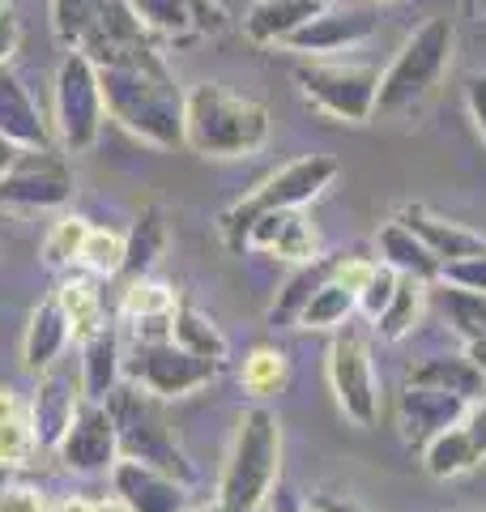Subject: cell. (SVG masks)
<instances>
[{
  "instance_id": "obj_1",
  "label": "cell",
  "mask_w": 486,
  "mask_h": 512,
  "mask_svg": "<svg viewBox=\"0 0 486 512\" xmlns=\"http://www.w3.org/2000/svg\"><path fill=\"white\" fill-rule=\"evenodd\" d=\"M99 86L107 103V120H116L124 133L154 150L184 146V99L188 94L175 86L167 60L158 56L154 43L137 52L99 60Z\"/></svg>"
},
{
  "instance_id": "obj_2",
  "label": "cell",
  "mask_w": 486,
  "mask_h": 512,
  "mask_svg": "<svg viewBox=\"0 0 486 512\" xmlns=\"http://www.w3.org/2000/svg\"><path fill=\"white\" fill-rule=\"evenodd\" d=\"M282 483V419L269 406H248L235 423L214 500L222 512H261Z\"/></svg>"
},
{
  "instance_id": "obj_3",
  "label": "cell",
  "mask_w": 486,
  "mask_h": 512,
  "mask_svg": "<svg viewBox=\"0 0 486 512\" xmlns=\"http://www.w3.org/2000/svg\"><path fill=\"white\" fill-rule=\"evenodd\" d=\"M269 141V111L256 99L205 82L184 99V146L201 158H248Z\"/></svg>"
},
{
  "instance_id": "obj_4",
  "label": "cell",
  "mask_w": 486,
  "mask_h": 512,
  "mask_svg": "<svg viewBox=\"0 0 486 512\" xmlns=\"http://www.w3.org/2000/svg\"><path fill=\"white\" fill-rule=\"evenodd\" d=\"M452 47H457V30L452 18H427L401 43V52L393 64L380 73V94H376V116L384 120H410L418 116L440 90L448 64H452Z\"/></svg>"
},
{
  "instance_id": "obj_5",
  "label": "cell",
  "mask_w": 486,
  "mask_h": 512,
  "mask_svg": "<svg viewBox=\"0 0 486 512\" xmlns=\"http://www.w3.org/2000/svg\"><path fill=\"white\" fill-rule=\"evenodd\" d=\"M337 180V163L329 154H303V158H290L273 175H265L248 197H239L235 205H226L218 214V231L226 239L231 252L248 248V227L256 214H269V210H303L312 205L324 188Z\"/></svg>"
},
{
  "instance_id": "obj_6",
  "label": "cell",
  "mask_w": 486,
  "mask_h": 512,
  "mask_svg": "<svg viewBox=\"0 0 486 512\" xmlns=\"http://www.w3.org/2000/svg\"><path fill=\"white\" fill-rule=\"evenodd\" d=\"M107 410L116 419V436H120V457H133V461H145L154 470H167L175 478L192 483L197 470L188 466L180 440L175 431L167 427V414H162V397L145 393L141 384H116V393L107 397Z\"/></svg>"
},
{
  "instance_id": "obj_7",
  "label": "cell",
  "mask_w": 486,
  "mask_h": 512,
  "mask_svg": "<svg viewBox=\"0 0 486 512\" xmlns=\"http://www.w3.org/2000/svg\"><path fill=\"white\" fill-rule=\"evenodd\" d=\"M107 124V103L99 86V64L86 52H64L52 90V128L64 154H86Z\"/></svg>"
},
{
  "instance_id": "obj_8",
  "label": "cell",
  "mask_w": 486,
  "mask_h": 512,
  "mask_svg": "<svg viewBox=\"0 0 486 512\" xmlns=\"http://www.w3.org/2000/svg\"><path fill=\"white\" fill-rule=\"evenodd\" d=\"M295 82L303 99L329 120L342 124H367L376 120V94H380V69L359 60H303L295 69Z\"/></svg>"
},
{
  "instance_id": "obj_9",
  "label": "cell",
  "mask_w": 486,
  "mask_h": 512,
  "mask_svg": "<svg viewBox=\"0 0 486 512\" xmlns=\"http://www.w3.org/2000/svg\"><path fill=\"white\" fill-rule=\"evenodd\" d=\"M124 376L141 384L145 393L162 397V402H175V397H188L214 384L222 376V363L201 359L192 350L175 346L171 333L167 338H133L124 346Z\"/></svg>"
},
{
  "instance_id": "obj_10",
  "label": "cell",
  "mask_w": 486,
  "mask_h": 512,
  "mask_svg": "<svg viewBox=\"0 0 486 512\" xmlns=\"http://www.w3.org/2000/svg\"><path fill=\"white\" fill-rule=\"evenodd\" d=\"M73 167L64 150H18V158L9 163V171L0 175V210H64L73 201Z\"/></svg>"
},
{
  "instance_id": "obj_11",
  "label": "cell",
  "mask_w": 486,
  "mask_h": 512,
  "mask_svg": "<svg viewBox=\"0 0 486 512\" xmlns=\"http://www.w3.org/2000/svg\"><path fill=\"white\" fill-rule=\"evenodd\" d=\"M329 384L342 414L354 427H371L380 419V380L371 363V346L354 325H342L329 346Z\"/></svg>"
},
{
  "instance_id": "obj_12",
  "label": "cell",
  "mask_w": 486,
  "mask_h": 512,
  "mask_svg": "<svg viewBox=\"0 0 486 512\" xmlns=\"http://www.w3.org/2000/svg\"><path fill=\"white\" fill-rule=\"evenodd\" d=\"M56 457L73 474H111V466L120 461V436H116V419H111L107 402L77 406L69 431L56 444Z\"/></svg>"
},
{
  "instance_id": "obj_13",
  "label": "cell",
  "mask_w": 486,
  "mask_h": 512,
  "mask_svg": "<svg viewBox=\"0 0 486 512\" xmlns=\"http://www.w3.org/2000/svg\"><path fill=\"white\" fill-rule=\"evenodd\" d=\"M128 5L145 35L167 43H197L226 26V9L218 0H128Z\"/></svg>"
},
{
  "instance_id": "obj_14",
  "label": "cell",
  "mask_w": 486,
  "mask_h": 512,
  "mask_svg": "<svg viewBox=\"0 0 486 512\" xmlns=\"http://www.w3.org/2000/svg\"><path fill=\"white\" fill-rule=\"evenodd\" d=\"M107 478H111V491L128 504V512H184L192 504L184 478L154 470L133 457H120Z\"/></svg>"
},
{
  "instance_id": "obj_15",
  "label": "cell",
  "mask_w": 486,
  "mask_h": 512,
  "mask_svg": "<svg viewBox=\"0 0 486 512\" xmlns=\"http://www.w3.org/2000/svg\"><path fill=\"white\" fill-rule=\"evenodd\" d=\"M465 410H469V402H465L461 393L435 389V384H414V380H405V389H401V397H397L401 436H405V444H418V448H423L431 436H440L444 427L461 423Z\"/></svg>"
},
{
  "instance_id": "obj_16",
  "label": "cell",
  "mask_w": 486,
  "mask_h": 512,
  "mask_svg": "<svg viewBox=\"0 0 486 512\" xmlns=\"http://www.w3.org/2000/svg\"><path fill=\"white\" fill-rule=\"evenodd\" d=\"M376 35V18L363 9H329L324 5L320 13L307 26H299L282 47L295 52L303 60H316V56H333V52H346V47L363 43Z\"/></svg>"
},
{
  "instance_id": "obj_17",
  "label": "cell",
  "mask_w": 486,
  "mask_h": 512,
  "mask_svg": "<svg viewBox=\"0 0 486 512\" xmlns=\"http://www.w3.org/2000/svg\"><path fill=\"white\" fill-rule=\"evenodd\" d=\"M86 402L81 397V380L69 376L64 367H47V372H39V389H35V402H30V423H35V436H39V448H52L56 453V444L60 436L69 431L73 423V414L77 406Z\"/></svg>"
},
{
  "instance_id": "obj_18",
  "label": "cell",
  "mask_w": 486,
  "mask_h": 512,
  "mask_svg": "<svg viewBox=\"0 0 486 512\" xmlns=\"http://www.w3.org/2000/svg\"><path fill=\"white\" fill-rule=\"evenodd\" d=\"M248 248L278 256V261L303 265V261H312V256H320V239H316V227L307 222L303 210H269V214L252 218Z\"/></svg>"
},
{
  "instance_id": "obj_19",
  "label": "cell",
  "mask_w": 486,
  "mask_h": 512,
  "mask_svg": "<svg viewBox=\"0 0 486 512\" xmlns=\"http://www.w3.org/2000/svg\"><path fill=\"white\" fill-rule=\"evenodd\" d=\"M0 137L13 141L18 150H47V146H56L52 120L43 116L39 103L30 99V90L9 69H0Z\"/></svg>"
},
{
  "instance_id": "obj_20",
  "label": "cell",
  "mask_w": 486,
  "mask_h": 512,
  "mask_svg": "<svg viewBox=\"0 0 486 512\" xmlns=\"http://www.w3.org/2000/svg\"><path fill=\"white\" fill-rule=\"evenodd\" d=\"M120 376H124V338L116 325H103L90 338H81L77 380H81V397L86 402H107L116 393Z\"/></svg>"
},
{
  "instance_id": "obj_21",
  "label": "cell",
  "mask_w": 486,
  "mask_h": 512,
  "mask_svg": "<svg viewBox=\"0 0 486 512\" xmlns=\"http://www.w3.org/2000/svg\"><path fill=\"white\" fill-rule=\"evenodd\" d=\"M180 308V299L167 282L158 278H128L124 295H120V320L133 325V338H167L171 333V316Z\"/></svg>"
},
{
  "instance_id": "obj_22",
  "label": "cell",
  "mask_w": 486,
  "mask_h": 512,
  "mask_svg": "<svg viewBox=\"0 0 486 512\" xmlns=\"http://www.w3.org/2000/svg\"><path fill=\"white\" fill-rule=\"evenodd\" d=\"M346 265H350V252H320V256H312V261H303L295 274L282 282L278 299L269 303V325H295L303 303L312 299L329 278H342Z\"/></svg>"
},
{
  "instance_id": "obj_23",
  "label": "cell",
  "mask_w": 486,
  "mask_h": 512,
  "mask_svg": "<svg viewBox=\"0 0 486 512\" xmlns=\"http://www.w3.org/2000/svg\"><path fill=\"white\" fill-rule=\"evenodd\" d=\"M397 218H401L418 239H423V244H427L435 256H440V265L461 261V256H474V252L486 248V235L469 231L465 222H452V218H444V214L427 210V205H405Z\"/></svg>"
},
{
  "instance_id": "obj_24",
  "label": "cell",
  "mask_w": 486,
  "mask_h": 512,
  "mask_svg": "<svg viewBox=\"0 0 486 512\" xmlns=\"http://www.w3.org/2000/svg\"><path fill=\"white\" fill-rule=\"evenodd\" d=\"M69 342H73V325H69V316H64V308H60V299L56 295L43 299L26 320V338H22L26 372L39 376V372H47V367H56Z\"/></svg>"
},
{
  "instance_id": "obj_25",
  "label": "cell",
  "mask_w": 486,
  "mask_h": 512,
  "mask_svg": "<svg viewBox=\"0 0 486 512\" xmlns=\"http://www.w3.org/2000/svg\"><path fill=\"white\" fill-rule=\"evenodd\" d=\"M329 0H256L243 13V35L261 47H282L299 26H307Z\"/></svg>"
},
{
  "instance_id": "obj_26",
  "label": "cell",
  "mask_w": 486,
  "mask_h": 512,
  "mask_svg": "<svg viewBox=\"0 0 486 512\" xmlns=\"http://www.w3.org/2000/svg\"><path fill=\"white\" fill-rule=\"evenodd\" d=\"M376 252L388 269H397L401 278H423V282H440V256H435L423 239H418L401 218H388L380 235H376Z\"/></svg>"
},
{
  "instance_id": "obj_27",
  "label": "cell",
  "mask_w": 486,
  "mask_h": 512,
  "mask_svg": "<svg viewBox=\"0 0 486 512\" xmlns=\"http://www.w3.org/2000/svg\"><path fill=\"white\" fill-rule=\"evenodd\" d=\"M405 380L414 384H435V389H448V393H461L465 402H478L486 393V372L461 350V355H431V359H418L405 367Z\"/></svg>"
},
{
  "instance_id": "obj_28",
  "label": "cell",
  "mask_w": 486,
  "mask_h": 512,
  "mask_svg": "<svg viewBox=\"0 0 486 512\" xmlns=\"http://www.w3.org/2000/svg\"><path fill=\"white\" fill-rule=\"evenodd\" d=\"M56 299H60V308L64 316H69V325H73V338H90L94 329H103L111 325L107 320V299L99 291V282H94L90 274H64V282L56 286Z\"/></svg>"
},
{
  "instance_id": "obj_29",
  "label": "cell",
  "mask_w": 486,
  "mask_h": 512,
  "mask_svg": "<svg viewBox=\"0 0 486 512\" xmlns=\"http://www.w3.org/2000/svg\"><path fill=\"white\" fill-rule=\"evenodd\" d=\"M162 248H167V222H162L158 205H145V210L133 218V227L124 235V278H145L158 265Z\"/></svg>"
},
{
  "instance_id": "obj_30",
  "label": "cell",
  "mask_w": 486,
  "mask_h": 512,
  "mask_svg": "<svg viewBox=\"0 0 486 512\" xmlns=\"http://www.w3.org/2000/svg\"><path fill=\"white\" fill-rule=\"evenodd\" d=\"M171 342L192 350V355L201 359H214V363H226V355H231V342H226V333L218 329V320L192 308V303H180L171 316Z\"/></svg>"
},
{
  "instance_id": "obj_31",
  "label": "cell",
  "mask_w": 486,
  "mask_h": 512,
  "mask_svg": "<svg viewBox=\"0 0 486 512\" xmlns=\"http://www.w3.org/2000/svg\"><path fill=\"white\" fill-rule=\"evenodd\" d=\"M478 466H482V457H478V448H474V440H469V431L461 423L444 427L440 436H431L423 444V470L431 478H461V474L478 470Z\"/></svg>"
},
{
  "instance_id": "obj_32",
  "label": "cell",
  "mask_w": 486,
  "mask_h": 512,
  "mask_svg": "<svg viewBox=\"0 0 486 512\" xmlns=\"http://www.w3.org/2000/svg\"><path fill=\"white\" fill-rule=\"evenodd\" d=\"M423 308H427V282L423 278H401L388 308L376 316V333L384 342H401L405 333H414V325L423 320Z\"/></svg>"
},
{
  "instance_id": "obj_33",
  "label": "cell",
  "mask_w": 486,
  "mask_h": 512,
  "mask_svg": "<svg viewBox=\"0 0 486 512\" xmlns=\"http://www.w3.org/2000/svg\"><path fill=\"white\" fill-rule=\"evenodd\" d=\"M286 380H290V359H286V350L269 346V342L252 346L248 359H243V367H239V384H243V389H248L252 397H273V393H282Z\"/></svg>"
},
{
  "instance_id": "obj_34",
  "label": "cell",
  "mask_w": 486,
  "mask_h": 512,
  "mask_svg": "<svg viewBox=\"0 0 486 512\" xmlns=\"http://www.w3.org/2000/svg\"><path fill=\"white\" fill-rule=\"evenodd\" d=\"M103 13H107V0H52V30L69 52H81L86 39L99 30Z\"/></svg>"
},
{
  "instance_id": "obj_35",
  "label": "cell",
  "mask_w": 486,
  "mask_h": 512,
  "mask_svg": "<svg viewBox=\"0 0 486 512\" xmlns=\"http://www.w3.org/2000/svg\"><path fill=\"white\" fill-rule=\"evenodd\" d=\"M77 269L90 278H116L124 269V235L111 227H90L77 256Z\"/></svg>"
},
{
  "instance_id": "obj_36",
  "label": "cell",
  "mask_w": 486,
  "mask_h": 512,
  "mask_svg": "<svg viewBox=\"0 0 486 512\" xmlns=\"http://www.w3.org/2000/svg\"><path fill=\"white\" fill-rule=\"evenodd\" d=\"M86 231H90L86 218H77V214L60 218L43 239V265L56 269V274H69V269L77 265V256H81V244H86Z\"/></svg>"
},
{
  "instance_id": "obj_37",
  "label": "cell",
  "mask_w": 486,
  "mask_h": 512,
  "mask_svg": "<svg viewBox=\"0 0 486 512\" xmlns=\"http://www.w3.org/2000/svg\"><path fill=\"white\" fill-rule=\"evenodd\" d=\"M35 453H39V436H35V423H30L26 410L0 419V470H22V466H30Z\"/></svg>"
},
{
  "instance_id": "obj_38",
  "label": "cell",
  "mask_w": 486,
  "mask_h": 512,
  "mask_svg": "<svg viewBox=\"0 0 486 512\" xmlns=\"http://www.w3.org/2000/svg\"><path fill=\"white\" fill-rule=\"evenodd\" d=\"M444 312L465 342L486 338V291H461L444 282Z\"/></svg>"
},
{
  "instance_id": "obj_39",
  "label": "cell",
  "mask_w": 486,
  "mask_h": 512,
  "mask_svg": "<svg viewBox=\"0 0 486 512\" xmlns=\"http://www.w3.org/2000/svg\"><path fill=\"white\" fill-rule=\"evenodd\" d=\"M397 282H401L397 269H388L384 261H376V265H371V274H367V282L359 286V312H363L367 320H376V316L388 308V299H393Z\"/></svg>"
},
{
  "instance_id": "obj_40",
  "label": "cell",
  "mask_w": 486,
  "mask_h": 512,
  "mask_svg": "<svg viewBox=\"0 0 486 512\" xmlns=\"http://www.w3.org/2000/svg\"><path fill=\"white\" fill-rule=\"evenodd\" d=\"M440 282L461 286V291H486V248L474 256H461V261H448L440 269Z\"/></svg>"
},
{
  "instance_id": "obj_41",
  "label": "cell",
  "mask_w": 486,
  "mask_h": 512,
  "mask_svg": "<svg viewBox=\"0 0 486 512\" xmlns=\"http://www.w3.org/2000/svg\"><path fill=\"white\" fill-rule=\"evenodd\" d=\"M0 512H47V500L39 487L30 483H5V491H0Z\"/></svg>"
},
{
  "instance_id": "obj_42",
  "label": "cell",
  "mask_w": 486,
  "mask_h": 512,
  "mask_svg": "<svg viewBox=\"0 0 486 512\" xmlns=\"http://www.w3.org/2000/svg\"><path fill=\"white\" fill-rule=\"evenodd\" d=\"M465 107H469V120H474L478 137L486 141V73H474L465 82Z\"/></svg>"
},
{
  "instance_id": "obj_43",
  "label": "cell",
  "mask_w": 486,
  "mask_h": 512,
  "mask_svg": "<svg viewBox=\"0 0 486 512\" xmlns=\"http://www.w3.org/2000/svg\"><path fill=\"white\" fill-rule=\"evenodd\" d=\"M18 43H22V22H18V13L5 5V9H0V69H9Z\"/></svg>"
},
{
  "instance_id": "obj_44",
  "label": "cell",
  "mask_w": 486,
  "mask_h": 512,
  "mask_svg": "<svg viewBox=\"0 0 486 512\" xmlns=\"http://www.w3.org/2000/svg\"><path fill=\"white\" fill-rule=\"evenodd\" d=\"M461 427L469 431V440H474V448H478V457L486 461V397H478V402H469V410H465V419H461Z\"/></svg>"
},
{
  "instance_id": "obj_45",
  "label": "cell",
  "mask_w": 486,
  "mask_h": 512,
  "mask_svg": "<svg viewBox=\"0 0 486 512\" xmlns=\"http://www.w3.org/2000/svg\"><path fill=\"white\" fill-rule=\"evenodd\" d=\"M307 508H312V512H367L363 504H354L350 495H333V491L307 495Z\"/></svg>"
},
{
  "instance_id": "obj_46",
  "label": "cell",
  "mask_w": 486,
  "mask_h": 512,
  "mask_svg": "<svg viewBox=\"0 0 486 512\" xmlns=\"http://www.w3.org/2000/svg\"><path fill=\"white\" fill-rule=\"evenodd\" d=\"M90 512H128V504L120 500L116 491H111V495H99V500H90Z\"/></svg>"
},
{
  "instance_id": "obj_47",
  "label": "cell",
  "mask_w": 486,
  "mask_h": 512,
  "mask_svg": "<svg viewBox=\"0 0 486 512\" xmlns=\"http://www.w3.org/2000/svg\"><path fill=\"white\" fill-rule=\"evenodd\" d=\"M269 504H273V512H299V500L290 491H282V483H278V491L269 495Z\"/></svg>"
},
{
  "instance_id": "obj_48",
  "label": "cell",
  "mask_w": 486,
  "mask_h": 512,
  "mask_svg": "<svg viewBox=\"0 0 486 512\" xmlns=\"http://www.w3.org/2000/svg\"><path fill=\"white\" fill-rule=\"evenodd\" d=\"M22 402H18V393L9 389V384H0V419H9V414H18Z\"/></svg>"
},
{
  "instance_id": "obj_49",
  "label": "cell",
  "mask_w": 486,
  "mask_h": 512,
  "mask_svg": "<svg viewBox=\"0 0 486 512\" xmlns=\"http://www.w3.org/2000/svg\"><path fill=\"white\" fill-rule=\"evenodd\" d=\"M465 355L474 359V363L482 367V372H486V338H474V342H465Z\"/></svg>"
},
{
  "instance_id": "obj_50",
  "label": "cell",
  "mask_w": 486,
  "mask_h": 512,
  "mask_svg": "<svg viewBox=\"0 0 486 512\" xmlns=\"http://www.w3.org/2000/svg\"><path fill=\"white\" fill-rule=\"evenodd\" d=\"M56 512H90V500H81V495H64L56 504Z\"/></svg>"
},
{
  "instance_id": "obj_51",
  "label": "cell",
  "mask_w": 486,
  "mask_h": 512,
  "mask_svg": "<svg viewBox=\"0 0 486 512\" xmlns=\"http://www.w3.org/2000/svg\"><path fill=\"white\" fill-rule=\"evenodd\" d=\"M13 158H18V146H13V141H5V137H0V175L9 171V163H13Z\"/></svg>"
},
{
  "instance_id": "obj_52",
  "label": "cell",
  "mask_w": 486,
  "mask_h": 512,
  "mask_svg": "<svg viewBox=\"0 0 486 512\" xmlns=\"http://www.w3.org/2000/svg\"><path fill=\"white\" fill-rule=\"evenodd\" d=\"M461 5H465L469 18H486V0H461Z\"/></svg>"
},
{
  "instance_id": "obj_53",
  "label": "cell",
  "mask_w": 486,
  "mask_h": 512,
  "mask_svg": "<svg viewBox=\"0 0 486 512\" xmlns=\"http://www.w3.org/2000/svg\"><path fill=\"white\" fill-rule=\"evenodd\" d=\"M184 512H222V504H218V500H214V504H188Z\"/></svg>"
},
{
  "instance_id": "obj_54",
  "label": "cell",
  "mask_w": 486,
  "mask_h": 512,
  "mask_svg": "<svg viewBox=\"0 0 486 512\" xmlns=\"http://www.w3.org/2000/svg\"><path fill=\"white\" fill-rule=\"evenodd\" d=\"M5 483H9V470H0V491H5Z\"/></svg>"
},
{
  "instance_id": "obj_55",
  "label": "cell",
  "mask_w": 486,
  "mask_h": 512,
  "mask_svg": "<svg viewBox=\"0 0 486 512\" xmlns=\"http://www.w3.org/2000/svg\"><path fill=\"white\" fill-rule=\"evenodd\" d=\"M299 512H312V508H307V500H299Z\"/></svg>"
},
{
  "instance_id": "obj_56",
  "label": "cell",
  "mask_w": 486,
  "mask_h": 512,
  "mask_svg": "<svg viewBox=\"0 0 486 512\" xmlns=\"http://www.w3.org/2000/svg\"><path fill=\"white\" fill-rule=\"evenodd\" d=\"M0 9H5V0H0Z\"/></svg>"
},
{
  "instance_id": "obj_57",
  "label": "cell",
  "mask_w": 486,
  "mask_h": 512,
  "mask_svg": "<svg viewBox=\"0 0 486 512\" xmlns=\"http://www.w3.org/2000/svg\"><path fill=\"white\" fill-rule=\"evenodd\" d=\"M380 5H384V0H380Z\"/></svg>"
}]
</instances>
